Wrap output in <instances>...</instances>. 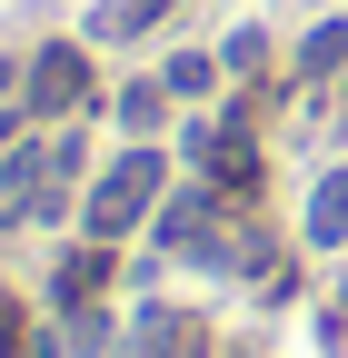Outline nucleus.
I'll list each match as a JSON object with an SVG mask.
<instances>
[{
	"label": "nucleus",
	"mask_w": 348,
	"mask_h": 358,
	"mask_svg": "<svg viewBox=\"0 0 348 358\" xmlns=\"http://www.w3.org/2000/svg\"><path fill=\"white\" fill-rule=\"evenodd\" d=\"M20 110H30V120L90 110V50H80V40H50V50L30 60V80H20Z\"/></svg>",
	"instance_id": "nucleus-2"
},
{
	"label": "nucleus",
	"mask_w": 348,
	"mask_h": 358,
	"mask_svg": "<svg viewBox=\"0 0 348 358\" xmlns=\"http://www.w3.org/2000/svg\"><path fill=\"white\" fill-rule=\"evenodd\" d=\"M328 70H348V20H319L298 40V80H328Z\"/></svg>",
	"instance_id": "nucleus-4"
},
{
	"label": "nucleus",
	"mask_w": 348,
	"mask_h": 358,
	"mask_svg": "<svg viewBox=\"0 0 348 358\" xmlns=\"http://www.w3.org/2000/svg\"><path fill=\"white\" fill-rule=\"evenodd\" d=\"M0 358H20V308L0 299Z\"/></svg>",
	"instance_id": "nucleus-8"
},
{
	"label": "nucleus",
	"mask_w": 348,
	"mask_h": 358,
	"mask_svg": "<svg viewBox=\"0 0 348 358\" xmlns=\"http://www.w3.org/2000/svg\"><path fill=\"white\" fill-rule=\"evenodd\" d=\"M20 80H30V70H20V60H10V50H0V100H10V90H20Z\"/></svg>",
	"instance_id": "nucleus-9"
},
{
	"label": "nucleus",
	"mask_w": 348,
	"mask_h": 358,
	"mask_svg": "<svg viewBox=\"0 0 348 358\" xmlns=\"http://www.w3.org/2000/svg\"><path fill=\"white\" fill-rule=\"evenodd\" d=\"M100 279H110V239H90V249H70V259H60V308H80V299H100Z\"/></svg>",
	"instance_id": "nucleus-3"
},
{
	"label": "nucleus",
	"mask_w": 348,
	"mask_h": 358,
	"mask_svg": "<svg viewBox=\"0 0 348 358\" xmlns=\"http://www.w3.org/2000/svg\"><path fill=\"white\" fill-rule=\"evenodd\" d=\"M159 179H169V159H159V150H129L119 169H100V189L80 199V229L119 249V239H129V229H140V219L159 209Z\"/></svg>",
	"instance_id": "nucleus-1"
},
{
	"label": "nucleus",
	"mask_w": 348,
	"mask_h": 358,
	"mask_svg": "<svg viewBox=\"0 0 348 358\" xmlns=\"http://www.w3.org/2000/svg\"><path fill=\"white\" fill-rule=\"evenodd\" d=\"M209 80H219V70H209L199 50H180V60L159 70V90H169V100H209Z\"/></svg>",
	"instance_id": "nucleus-6"
},
{
	"label": "nucleus",
	"mask_w": 348,
	"mask_h": 358,
	"mask_svg": "<svg viewBox=\"0 0 348 358\" xmlns=\"http://www.w3.org/2000/svg\"><path fill=\"white\" fill-rule=\"evenodd\" d=\"M309 239H319V249H338V239H348V169H338V179H319V199H309Z\"/></svg>",
	"instance_id": "nucleus-5"
},
{
	"label": "nucleus",
	"mask_w": 348,
	"mask_h": 358,
	"mask_svg": "<svg viewBox=\"0 0 348 358\" xmlns=\"http://www.w3.org/2000/svg\"><path fill=\"white\" fill-rule=\"evenodd\" d=\"M169 10H180V0H119L100 30H150V20H169Z\"/></svg>",
	"instance_id": "nucleus-7"
}]
</instances>
